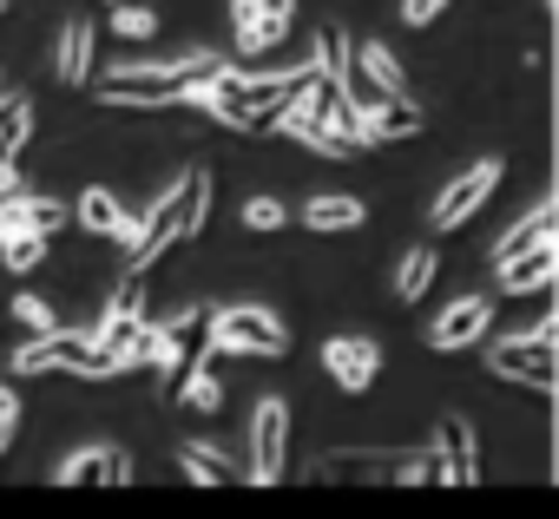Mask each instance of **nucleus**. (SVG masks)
<instances>
[{"label":"nucleus","mask_w":559,"mask_h":519,"mask_svg":"<svg viewBox=\"0 0 559 519\" xmlns=\"http://www.w3.org/2000/svg\"><path fill=\"white\" fill-rule=\"evenodd\" d=\"M237 73V60L224 53H178V60H126L99 80V99L106 106H132V112H171V106H191L198 86Z\"/></svg>","instance_id":"1"},{"label":"nucleus","mask_w":559,"mask_h":519,"mask_svg":"<svg viewBox=\"0 0 559 519\" xmlns=\"http://www.w3.org/2000/svg\"><path fill=\"white\" fill-rule=\"evenodd\" d=\"M317 60H304V67H290V73H224V80H211V86H198L191 93V106L198 112H211L217 125H237V132H270V112L276 106H290V99H304L310 86H317Z\"/></svg>","instance_id":"2"},{"label":"nucleus","mask_w":559,"mask_h":519,"mask_svg":"<svg viewBox=\"0 0 559 519\" xmlns=\"http://www.w3.org/2000/svg\"><path fill=\"white\" fill-rule=\"evenodd\" d=\"M204 217H211V171L191 165V171L132 224V237L119 243V250H126V270H152L171 243H191V237L204 230Z\"/></svg>","instance_id":"3"},{"label":"nucleus","mask_w":559,"mask_h":519,"mask_svg":"<svg viewBox=\"0 0 559 519\" xmlns=\"http://www.w3.org/2000/svg\"><path fill=\"white\" fill-rule=\"evenodd\" d=\"M8 369H14V375H86V382H112V375H126L119 355L99 342V323H86V329L60 323V329H47V336H27V342L14 349Z\"/></svg>","instance_id":"4"},{"label":"nucleus","mask_w":559,"mask_h":519,"mask_svg":"<svg viewBox=\"0 0 559 519\" xmlns=\"http://www.w3.org/2000/svg\"><path fill=\"white\" fill-rule=\"evenodd\" d=\"M487 375L520 382V388H533V395H552V382H559V329H552V316H539V323L520 329V336L487 342Z\"/></svg>","instance_id":"5"},{"label":"nucleus","mask_w":559,"mask_h":519,"mask_svg":"<svg viewBox=\"0 0 559 519\" xmlns=\"http://www.w3.org/2000/svg\"><path fill=\"white\" fill-rule=\"evenodd\" d=\"M198 362H211V310L191 303V310H178V316L158 323V362H152V375H158L165 395H178V382Z\"/></svg>","instance_id":"6"},{"label":"nucleus","mask_w":559,"mask_h":519,"mask_svg":"<svg viewBox=\"0 0 559 519\" xmlns=\"http://www.w3.org/2000/svg\"><path fill=\"white\" fill-rule=\"evenodd\" d=\"M290 349V323H276L257 303H230L211 310V355H284Z\"/></svg>","instance_id":"7"},{"label":"nucleus","mask_w":559,"mask_h":519,"mask_svg":"<svg viewBox=\"0 0 559 519\" xmlns=\"http://www.w3.org/2000/svg\"><path fill=\"white\" fill-rule=\"evenodd\" d=\"M284 447H290V401H276L263 395L257 414H250V486H270V480H284Z\"/></svg>","instance_id":"8"},{"label":"nucleus","mask_w":559,"mask_h":519,"mask_svg":"<svg viewBox=\"0 0 559 519\" xmlns=\"http://www.w3.org/2000/svg\"><path fill=\"white\" fill-rule=\"evenodd\" d=\"M493 184H500V158H480V165L454 171V178H448V191L435 197L428 224H435V230H454V224H467V217H474V210L493 197Z\"/></svg>","instance_id":"9"},{"label":"nucleus","mask_w":559,"mask_h":519,"mask_svg":"<svg viewBox=\"0 0 559 519\" xmlns=\"http://www.w3.org/2000/svg\"><path fill=\"white\" fill-rule=\"evenodd\" d=\"M297 0H230V27H237V53H270L290 34Z\"/></svg>","instance_id":"10"},{"label":"nucleus","mask_w":559,"mask_h":519,"mask_svg":"<svg viewBox=\"0 0 559 519\" xmlns=\"http://www.w3.org/2000/svg\"><path fill=\"white\" fill-rule=\"evenodd\" d=\"M323 369L343 395H369V382L382 375V349L369 336H330L323 342Z\"/></svg>","instance_id":"11"},{"label":"nucleus","mask_w":559,"mask_h":519,"mask_svg":"<svg viewBox=\"0 0 559 519\" xmlns=\"http://www.w3.org/2000/svg\"><path fill=\"white\" fill-rule=\"evenodd\" d=\"M487 323H493V303L487 297H461V303H448L435 323H428V349H474L480 336H487Z\"/></svg>","instance_id":"12"},{"label":"nucleus","mask_w":559,"mask_h":519,"mask_svg":"<svg viewBox=\"0 0 559 519\" xmlns=\"http://www.w3.org/2000/svg\"><path fill=\"white\" fill-rule=\"evenodd\" d=\"M60 486H132V454L126 447H80L53 473Z\"/></svg>","instance_id":"13"},{"label":"nucleus","mask_w":559,"mask_h":519,"mask_svg":"<svg viewBox=\"0 0 559 519\" xmlns=\"http://www.w3.org/2000/svg\"><path fill=\"white\" fill-rule=\"evenodd\" d=\"M80 210H67L60 197H40V191H8L0 197V230H40V237H53V230H67Z\"/></svg>","instance_id":"14"},{"label":"nucleus","mask_w":559,"mask_h":519,"mask_svg":"<svg viewBox=\"0 0 559 519\" xmlns=\"http://www.w3.org/2000/svg\"><path fill=\"white\" fill-rule=\"evenodd\" d=\"M552 237H559V204H533L507 237H493L487 256H493V264H513V256H526V250H546Z\"/></svg>","instance_id":"15"},{"label":"nucleus","mask_w":559,"mask_h":519,"mask_svg":"<svg viewBox=\"0 0 559 519\" xmlns=\"http://www.w3.org/2000/svg\"><path fill=\"white\" fill-rule=\"evenodd\" d=\"M132 224H139V217H132V210H126V204H119L106 184H86V191H80V230L126 243V237H132Z\"/></svg>","instance_id":"16"},{"label":"nucleus","mask_w":559,"mask_h":519,"mask_svg":"<svg viewBox=\"0 0 559 519\" xmlns=\"http://www.w3.org/2000/svg\"><path fill=\"white\" fill-rule=\"evenodd\" d=\"M428 125V112L415 106V99H382V106H369L362 112V132H369V145H389V138H415Z\"/></svg>","instance_id":"17"},{"label":"nucleus","mask_w":559,"mask_h":519,"mask_svg":"<svg viewBox=\"0 0 559 519\" xmlns=\"http://www.w3.org/2000/svg\"><path fill=\"white\" fill-rule=\"evenodd\" d=\"M435 447L448 454L454 486H474V480H480V447H474V421H467V414H448L441 434H435Z\"/></svg>","instance_id":"18"},{"label":"nucleus","mask_w":559,"mask_h":519,"mask_svg":"<svg viewBox=\"0 0 559 519\" xmlns=\"http://www.w3.org/2000/svg\"><path fill=\"white\" fill-rule=\"evenodd\" d=\"M178 467L198 480V486H224V480H250V460H237V454H217V447H204V440H185L178 447Z\"/></svg>","instance_id":"19"},{"label":"nucleus","mask_w":559,"mask_h":519,"mask_svg":"<svg viewBox=\"0 0 559 519\" xmlns=\"http://www.w3.org/2000/svg\"><path fill=\"white\" fill-rule=\"evenodd\" d=\"M500 277V297H533V290H552V243L546 250H526L513 264H493Z\"/></svg>","instance_id":"20"},{"label":"nucleus","mask_w":559,"mask_h":519,"mask_svg":"<svg viewBox=\"0 0 559 519\" xmlns=\"http://www.w3.org/2000/svg\"><path fill=\"white\" fill-rule=\"evenodd\" d=\"M53 73H60V86H86V80H93V21H86V14H80V21H67Z\"/></svg>","instance_id":"21"},{"label":"nucleus","mask_w":559,"mask_h":519,"mask_svg":"<svg viewBox=\"0 0 559 519\" xmlns=\"http://www.w3.org/2000/svg\"><path fill=\"white\" fill-rule=\"evenodd\" d=\"M27 138H34V99H0V171H14V158L27 152Z\"/></svg>","instance_id":"22"},{"label":"nucleus","mask_w":559,"mask_h":519,"mask_svg":"<svg viewBox=\"0 0 559 519\" xmlns=\"http://www.w3.org/2000/svg\"><path fill=\"white\" fill-rule=\"evenodd\" d=\"M435 270H441L435 243H415L402 264H395V297H402V303H421V297H428V283H435Z\"/></svg>","instance_id":"23"},{"label":"nucleus","mask_w":559,"mask_h":519,"mask_svg":"<svg viewBox=\"0 0 559 519\" xmlns=\"http://www.w3.org/2000/svg\"><path fill=\"white\" fill-rule=\"evenodd\" d=\"M362 217H369V210H362V197H336V191L304 204V224H310V230H356Z\"/></svg>","instance_id":"24"},{"label":"nucleus","mask_w":559,"mask_h":519,"mask_svg":"<svg viewBox=\"0 0 559 519\" xmlns=\"http://www.w3.org/2000/svg\"><path fill=\"white\" fill-rule=\"evenodd\" d=\"M0 264H8V270H40L47 264V237L40 230H0Z\"/></svg>","instance_id":"25"},{"label":"nucleus","mask_w":559,"mask_h":519,"mask_svg":"<svg viewBox=\"0 0 559 519\" xmlns=\"http://www.w3.org/2000/svg\"><path fill=\"white\" fill-rule=\"evenodd\" d=\"M362 53V67H369V80L389 93V99H408V73H402V60L389 53V47H356Z\"/></svg>","instance_id":"26"},{"label":"nucleus","mask_w":559,"mask_h":519,"mask_svg":"<svg viewBox=\"0 0 559 519\" xmlns=\"http://www.w3.org/2000/svg\"><path fill=\"white\" fill-rule=\"evenodd\" d=\"M178 395H185V408H198V414H217V408H224V388H217V375H211L204 362L178 382Z\"/></svg>","instance_id":"27"},{"label":"nucleus","mask_w":559,"mask_h":519,"mask_svg":"<svg viewBox=\"0 0 559 519\" xmlns=\"http://www.w3.org/2000/svg\"><path fill=\"white\" fill-rule=\"evenodd\" d=\"M112 34L132 47V40H152L158 34V14L152 8H132V0H126V8H112Z\"/></svg>","instance_id":"28"},{"label":"nucleus","mask_w":559,"mask_h":519,"mask_svg":"<svg viewBox=\"0 0 559 519\" xmlns=\"http://www.w3.org/2000/svg\"><path fill=\"white\" fill-rule=\"evenodd\" d=\"M14 323H27V336H47V329H60L53 303H40L34 290H21V297H14Z\"/></svg>","instance_id":"29"},{"label":"nucleus","mask_w":559,"mask_h":519,"mask_svg":"<svg viewBox=\"0 0 559 519\" xmlns=\"http://www.w3.org/2000/svg\"><path fill=\"white\" fill-rule=\"evenodd\" d=\"M243 224H250V230H284L290 210L276 204V197H250V204H243Z\"/></svg>","instance_id":"30"},{"label":"nucleus","mask_w":559,"mask_h":519,"mask_svg":"<svg viewBox=\"0 0 559 519\" xmlns=\"http://www.w3.org/2000/svg\"><path fill=\"white\" fill-rule=\"evenodd\" d=\"M441 14H448V0H402V21L408 27H435Z\"/></svg>","instance_id":"31"},{"label":"nucleus","mask_w":559,"mask_h":519,"mask_svg":"<svg viewBox=\"0 0 559 519\" xmlns=\"http://www.w3.org/2000/svg\"><path fill=\"white\" fill-rule=\"evenodd\" d=\"M14 421H21V395L0 382V427H14Z\"/></svg>","instance_id":"32"},{"label":"nucleus","mask_w":559,"mask_h":519,"mask_svg":"<svg viewBox=\"0 0 559 519\" xmlns=\"http://www.w3.org/2000/svg\"><path fill=\"white\" fill-rule=\"evenodd\" d=\"M8 447H14V427H0V454H8Z\"/></svg>","instance_id":"33"},{"label":"nucleus","mask_w":559,"mask_h":519,"mask_svg":"<svg viewBox=\"0 0 559 519\" xmlns=\"http://www.w3.org/2000/svg\"><path fill=\"white\" fill-rule=\"evenodd\" d=\"M8 191H14V171H0V197H8Z\"/></svg>","instance_id":"34"},{"label":"nucleus","mask_w":559,"mask_h":519,"mask_svg":"<svg viewBox=\"0 0 559 519\" xmlns=\"http://www.w3.org/2000/svg\"><path fill=\"white\" fill-rule=\"evenodd\" d=\"M106 8H126V0H106Z\"/></svg>","instance_id":"35"},{"label":"nucleus","mask_w":559,"mask_h":519,"mask_svg":"<svg viewBox=\"0 0 559 519\" xmlns=\"http://www.w3.org/2000/svg\"><path fill=\"white\" fill-rule=\"evenodd\" d=\"M0 14H8V0H0Z\"/></svg>","instance_id":"36"},{"label":"nucleus","mask_w":559,"mask_h":519,"mask_svg":"<svg viewBox=\"0 0 559 519\" xmlns=\"http://www.w3.org/2000/svg\"><path fill=\"white\" fill-rule=\"evenodd\" d=\"M0 99H8V86H0Z\"/></svg>","instance_id":"37"}]
</instances>
